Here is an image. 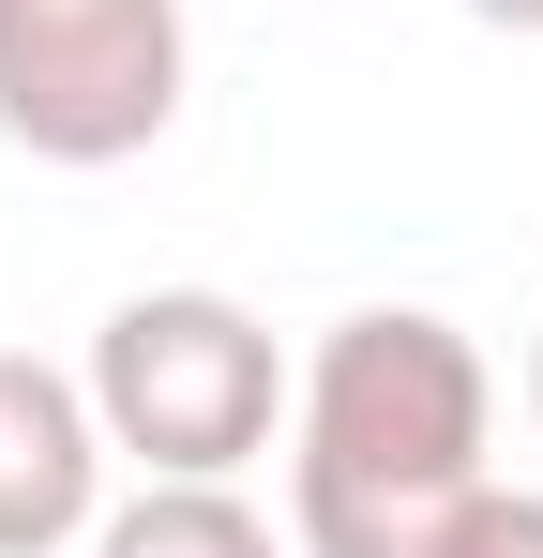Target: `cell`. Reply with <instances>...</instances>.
I'll return each mask as SVG.
<instances>
[{
	"mask_svg": "<svg viewBox=\"0 0 543 558\" xmlns=\"http://www.w3.org/2000/svg\"><path fill=\"white\" fill-rule=\"evenodd\" d=\"M498 377L423 302H362L317 332L287 392V544L302 558H438V529L483 498Z\"/></svg>",
	"mask_w": 543,
	"mask_h": 558,
	"instance_id": "1",
	"label": "cell"
},
{
	"mask_svg": "<svg viewBox=\"0 0 543 558\" xmlns=\"http://www.w3.org/2000/svg\"><path fill=\"white\" fill-rule=\"evenodd\" d=\"M287 348L227 287H136L90 332V423L106 453H136V483H242L287 423Z\"/></svg>",
	"mask_w": 543,
	"mask_h": 558,
	"instance_id": "2",
	"label": "cell"
},
{
	"mask_svg": "<svg viewBox=\"0 0 543 558\" xmlns=\"http://www.w3.org/2000/svg\"><path fill=\"white\" fill-rule=\"evenodd\" d=\"M181 121V0H0V136L31 167H136Z\"/></svg>",
	"mask_w": 543,
	"mask_h": 558,
	"instance_id": "3",
	"label": "cell"
},
{
	"mask_svg": "<svg viewBox=\"0 0 543 558\" xmlns=\"http://www.w3.org/2000/svg\"><path fill=\"white\" fill-rule=\"evenodd\" d=\"M106 513V423H90V377L0 348V558H61Z\"/></svg>",
	"mask_w": 543,
	"mask_h": 558,
	"instance_id": "4",
	"label": "cell"
},
{
	"mask_svg": "<svg viewBox=\"0 0 543 558\" xmlns=\"http://www.w3.org/2000/svg\"><path fill=\"white\" fill-rule=\"evenodd\" d=\"M90 558H287L242 483H136L121 513H90Z\"/></svg>",
	"mask_w": 543,
	"mask_h": 558,
	"instance_id": "5",
	"label": "cell"
},
{
	"mask_svg": "<svg viewBox=\"0 0 543 558\" xmlns=\"http://www.w3.org/2000/svg\"><path fill=\"white\" fill-rule=\"evenodd\" d=\"M438 558H543V498L529 483H483V498L438 529Z\"/></svg>",
	"mask_w": 543,
	"mask_h": 558,
	"instance_id": "6",
	"label": "cell"
},
{
	"mask_svg": "<svg viewBox=\"0 0 543 558\" xmlns=\"http://www.w3.org/2000/svg\"><path fill=\"white\" fill-rule=\"evenodd\" d=\"M468 15H483V31H543V0H468Z\"/></svg>",
	"mask_w": 543,
	"mask_h": 558,
	"instance_id": "7",
	"label": "cell"
},
{
	"mask_svg": "<svg viewBox=\"0 0 543 558\" xmlns=\"http://www.w3.org/2000/svg\"><path fill=\"white\" fill-rule=\"evenodd\" d=\"M529 423H543V332H529Z\"/></svg>",
	"mask_w": 543,
	"mask_h": 558,
	"instance_id": "8",
	"label": "cell"
}]
</instances>
